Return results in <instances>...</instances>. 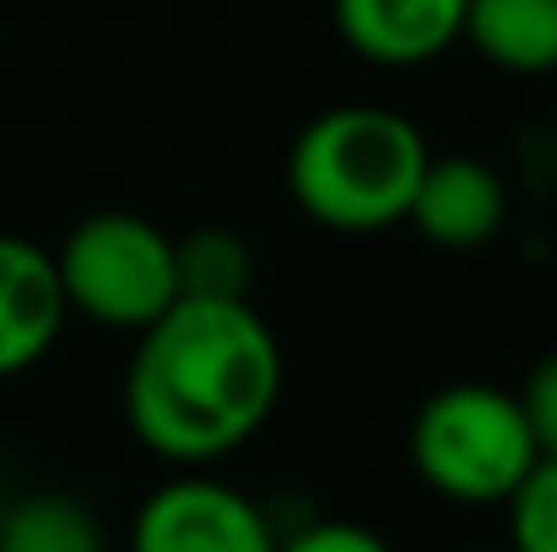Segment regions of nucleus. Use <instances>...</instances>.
<instances>
[{
  "label": "nucleus",
  "mask_w": 557,
  "mask_h": 552,
  "mask_svg": "<svg viewBox=\"0 0 557 552\" xmlns=\"http://www.w3.org/2000/svg\"><path fill=\"white\" fill-rule=\"evenodd\" d=\"M460 44L504 76L557 71V0H466Z\"/></svg>",
  "instance_id": "nucleus-9"
},
{
  "label": "nucleus",
  "mask_w": 557,
  "mask_h": 552,
  "mask_svg": "<svg viewBox=\"0 0 557 552\" xmlns=\"http://www.w3.org/2000/svg\"><path fill=\"white\" fill-rule=\"evenodd\" d=\"M174 271H180L185 298H249L255 287V255L244 233L216 228V222L174 238Z\"/></svg>",
  "instance_id": "nucleus-11"
},
{
  "label": "nucleus",
  "mask_w": 557,
  "mask_h": 552,
  "mask_svg": "<svg viewBox=\"0 0 557 552\" xmlns=\"http://www.w3.org/2000/svg\"><path fill=\"white\" fill-rule=\"evenodd\" d=\"M0 510H5V499H0Z\"/></svg>",
  "instance_id": "nucleus-16"
},
{
  "label": "nucleus",
  "mask_w": 557,
  "mask_h": 552,
  "mask_svg": "<svg viewBox=\"0 0 557 552\" xmlns=\"http://www.w3.org/2000/svg\"><path fill=\"white\" fill-rule=\"evenodd\" d=\"M276 537L271 510L200 471L152 488L131 520V552H276Z\"/></svg>",
  "instance_id": "nucleus-5"
},
{
  "label": "nucleus",
  "mask_w": 557,
  "mask_h": 552,
  "mask_svg": "<svg viewBox=\"0 0 557 552\" xmlns=\"http://www.w3.org/2000/svg\"><path fill=\"white\" fill-rule=\"evenodd\" d=\"M515 401H520V412L531 422V439H536L542 461H557V353L531 364L525 384L515 390Z\"/></svg>",
  "instance_id": "nucleus-13"
},
{
  "label": "nucleus",
  "mask_w": 557,
  "mask_h": 552,
  "mask_svg": "<svg viewBox=\"0 0 557 552\" xmlns=\"http://www.w3.org/2000/svg\"><path fill=\"white\" fill-rule=\"evenodd\" d=\"M65 320L71 309L60 293L54 249L22 233H0V379H16L44 364Z\"/></svg>",
  "instance_id": "nucleus-7"
},
{
  "label": "nucleus",
  "mask_w": 557,
  "mask_h": 552,
  "mask_svg": "<svg viewBox=\"0 0 557 552\" xmlns=\"http://www.w3.org/2000/svg\"><path fill=\"white\" fill-rule=\"evenodd\" d=\"M282 342L249 298H174L125 368V422L169 466L244 450L282 401Z\"/></svg>",
  "instance_id": "nucleus-1"
},
{
  "label": "nucleus",
  "mask_w": 557,
  "mask_h": 552,
  "mask_svg": "<svg viewBox=\"0 0 557 552\" xmlns=\"http://www.w3.org/2000/svg\"><path fill=\"white\" fill-rule=\"evenodd\" d=\"M466 552H515V548H466Z\"/></svg>",
  "instance_id": "nucleus-15"
},
{
  "label": "nucleus",
  "mask_w": 557,
  "mask_h": 552,
  "mask_svg": "<svg viewBox=\"0 0 557 552\" xmlns=\"http://www.w3.org/2000/svg\"><path fill=\"white\" fill-rule=\"evenodd\" d=\"M504 510L515 552H557V461H536Z\"/></svg>",
  "instance_id": "nucleus-12"
},
{
  "label": "nucleus",
  "mask_w": 557,
  "mask_h": 552,
  "mask_svg": "<svg viewBox=\"0 0 557 552\" xmlns=\"http://www.w3.org/2000/svg\"><path fill=\"white\" fill-rule=\"evenodd\" d=\"M276 552H395L373 526L358 520H304L276 537Z\"/></svg>",
  "instance_id": "nucleus-14"
},
{
  "label": "nucleus",
  "mask_w": 557,
  "mask_h": 552,
  "mask_svg": "<svg viewBox=\"0 0 557 552\" xmlns=\"http://www.w3.org/2000/svg\"><path fill=\"white\" fill-rule=\"evenodd\" d=\"M406 222H411L433 249H449V255L482 249V244H493V238L504 233V222H509V180L498 174V163H487V158H476V152L428 158Z\"/></svg>",
  "instance_id": "nucleus-6"
},
{
  "label": "nucleus",
  "mask_w": 557,
  "mask_h": 552,
  "mask_svg": "<svg viewBox=\"0 0 557 552\" xmlns=\"http://www.w3.org/2000/svg\"><path fill=\"white\" fill-rule=\"evenodd\" d=\"M411 471L449 504L466 510H498L515 499V488L542 461L531 422L515 401V390L487 379H455L433 390L406 433Z\"/></svg>",
  "instance_id": "nucleus-3"
},
{
  "label": "nucleus",
  "mask_w": 557,
  "mask_h": 552,
  "mask_svg": "<svg viewBox=\"0 0 557 552\" xmlns=\"http://www.w3.org/2000/svg\"><path fill=\"white\" fill-rule=\"evenodd\" d=\"M65 309L103 331H147L174 298V233L141 211H92L54 249Z\"/></svg>",
  "instance_id": "nucleus-4"
},
{
  "label": "nucleus",
  "mask_w": 557,
  "mask_h": 552,
  "mask_svg": "<svg viewBox=\"0 0 557 552\" xmlns=\"http://www.w3.org/2000/svg\"><path fill=\"white\" fill-rule=\"evenodd\" d=\"M347 49L384 71H411L460 44L466 0H331Z\"/></svg>",
  "instance_id": "nucleus-8"
},
{
  "label": "nucleus",
  "mask_w": 557,
  "mask_h": 552,
  "mask_svg": "<svg viewBox=\"0 0 557 552\" xmlns=\"http://www.w3.org/2000/svg\"><path fill=\"white\" fill-rule=\"evenodd\" d=\"M428 136L384 103H342L314 114L287 152V195L314 228L384 233L406 222L428 169Z\"/></svg>",
  "instance_id": "nucleus-2"
},
{
  "label": "nucleus",
  "mask_w": 557,
  "mask_h": 552,
  "mask_svg": "<svg viewBox=\"0 0 557 552\" xmlns=\"http://www.w3.org/2000/svg\"><path fill=\"white\" fill-rule=\"evenodd\" d=\"M0 552H109L98 515L71 493H27L0 510Z\"/></svg>",
  "instance_id": "nucleus-10"
}]
</instances>
